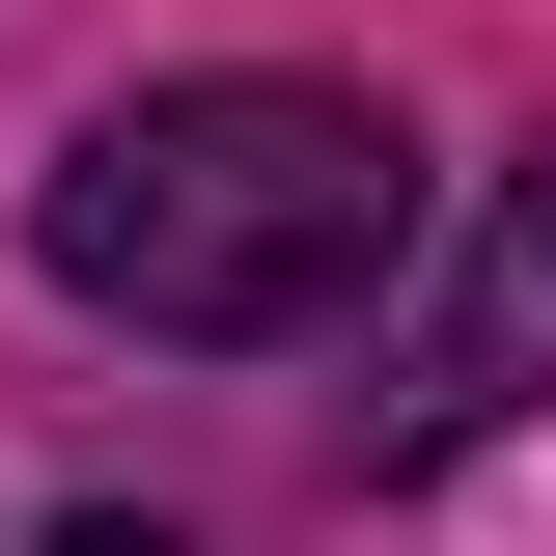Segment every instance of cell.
Wrapping results in <instances>:
<instances>
[{"label":"cell","mask_w":556,"mask_h":556,"mask_svg":"<svg viewBox=\"0 0 556 556\" xmlns=\"http://www.w3.org/2000/svg\"><path fill=\"white\" fill-rule=\"evenodd\" d=\"M28 278L84 334H167V362H278L417 278V139L362 84H139L28 167Z\"/></svg>","instance_id":"6da1fadb"},{"label":"cell","mask_w":556,"mask_h":556,"mask_svg":"<svg viewBox=\"0 0 556 556\" xmlns=\"http://www.w3.org/2000/svg\"><path fill=\"white\" fill-rule=\"evenodd\" d=\"M501 390H556V167L473 223V278L417 306V362H390V473H445V445H501Z\"/></svg>","instance_id":"7a4b0ae2"}]
</instances>
